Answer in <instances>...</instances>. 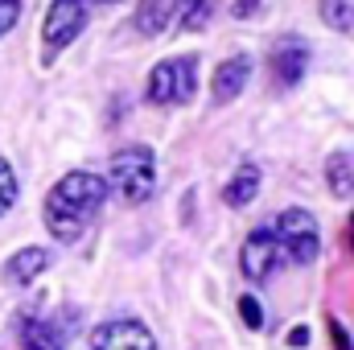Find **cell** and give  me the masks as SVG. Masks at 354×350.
I'll use <instances>...</instances> for the list:
<instances>
[{"instance_id":"cell-1","label":"cell","mask_w":354,"mask_h":350,"mask_svg":"<svg viewBox=\"0 0 354 350\" xmlns=\"http://www.w3.org/2000/svg\"><path fill=\"white\" fill-rule=\"evenodd\" d=\"M107 177L87 174V169H75L66 174L50 194H46V227L58 243H75L83 231L91 227V219L99 214V206L107 202Z\"/></svg>"},{"instance_id":"cell-2","label":"cell","mask_w":354,"mask_h":350,"mask_svg":"<svg viewBox=\"0 0 354 350\" xmlns=\"http://www.w3.org/2000/svg\"><path fill=\"white\" fill-rule=\"evenodd\" d=\"M111 185L128 206H140L157 190V161L145 145H128L111 153Z\"/></svg>"},{"instance_id":"cell-3","label":"cell","mask_w":354,"mask_h":350,"mask_svg":"<svg viewBox=\"0 0 354 350\" xmlns=\"http://www.w3.org/2000/svg\"><path fill=\"white\" fill-rule=\"evenodd\" d=\"M198 87V62L189 54L165 58L149 71V103H189Z\"/></svg>"},{"instance_id":"cell-4","label":"cell","mask_w":354,"mask_h":350,"mask_svg":"<svg viewBox=\"0 0 354 350\" xmlns=\"http://www.w3.org/2000/svg\"><path fill=\"white\" fill-rule=\"evenodd\" d=\"M272 235H276L280 252H284L292 264H313V260H317L322 235H317V223H313V214H309V210H301V206L284 210V214L276 219V231H272Z\"/></svg>"},{"instance_id":"cell-5","label":"cell","mask_w":354,"mask_h":350,"mask_svg":"<svg viewBox=\"0 0 354 350\" xmlns=\"http://www.w3.org/2000/svg\"><path fill=\"white\" fill-rule=\"evenodd\" d=\"M87 29V4L83 0H54L41 25V46H46V62H54L79 33Z\"/></svg>"},{"instance_id":"cell-6","label":"cell","mask_w":354,"mask_h":350,"mask_svg":"<svg viewBox=\"0 0 354 350\" xmlns=\"http://www.w3.org/2000/svg\"><path fill=\"white\" fill-rule=\"evenodd\" d=\"M91 350H157V342H153L149 326H140L132 317H115L91 334Z\"/></svg>"},{"instance_id":"cell-7","label":"cell","mask_w":354,"mask_h":350,"mask_svg":"<svg viewBox=\"0 0 354 350\" xmlns=\"http://www.w3.org/2000/svg\"><path fill=\"white\" fill-rule=\"evenodd\" d=\"M268 71H272V83H276V87H284V91L297 87V83L305 79V71H309V46L297 42V37L276 42L272 54H268Z\"/></svg>"},{"instance_id":"cell-8","label":"cell","mask_w":354,"mask_h":350,"mask_svg":"<svg viewBox=\"0 0 354 350\" xmlns=\"http://www.w3.org/2000/svg\"><path fill=\"white\" fill-rule=\"evenodd\" d=\"M239 264H243V276L248 280H268L272 272H276V264H280V243H276V235L272 231H252L248 239H243V256H239Z\"/></svg>"},{"instance_id":"cell-9","label":"cell","mask_w":354,"mask_h":350,"mask_svg":"<svg viewBox=\"0 0 354 350\" xmlns=\"http://www.w3.org/2000/svg\"><path fill=\"white\" fill-rule=\"evenodd\" d=\"M248 79H252V58H248V54H235V58L218 62V71H214V79H210L214 103H231L239 91L248 87Z\"/></svg>"},{"instance_id":"cell-10","label":"cell","mask_w":354,"mask_h":350,"mask_svg":"<svg viewBox=\"0 0 354 350\" xmlns=\"http://www.w3.org/2000/svg\"><path fill=\"white\" fill-rule=\"evenodd\" d=\"M50 268V252L46 248H21L12 260H8V280H17V284H33L41 272Z\"/></svg>"},{"instance_id":"cell-11","label":"cell","mask_w":354,"mask_h":350,"mask_svg":"<svg viewBox=\"0 0 354 350\" xmlns=\"http://www.w3.org/2000/svg\"><path fill=\"white\" fill-rule=\"evenodd\" d=\"M256 194H260V169H256V165L235 169V177H231V181H227V190H223L227 206H252V202H256Z\"/></svg>"},{"instance_id":"cell-12","label":"cell","mask_w":354,"mask_h":350,"mask_svg":"<svg viewBox=\"0 0 354 350\" xmlns=\"http://www.w3.org/2000/svg\"><path fill=\"white\" fill-rule=\"evenodd\" d=\"M210 0H174V12H169V21H174L181 33H198V29H206V21H210Z\"/></svg>"},{"instance_id":"cell-13","label":"cell","mask_w":354,"mask_h":350,"mask_svg":"<svg viewBox=\"0 0 354 350\" xmlns=\"http://www.w3.org/2000/svg\"><path fill=\"white\" fill-rule=\"evenodd\" d=\"M21 342H25V350H66L62 338H58V330L50 322H37V317H29L21 326Z\"/></svg>"},{"instance_id":"cell-14","label":"cell","mask_w":354,"mask_h":350,"mask_svg":"<svg viewBox=\"0 0 354 350\" xmlns=\"http://www.w3.org/2000/svg\"><path fill=\"white\" fill-rule=\"evenodd\" d=\"M165 21H169V12H165L161 0H145V4L136 8V17H132V25H136L145 37H157V33L165 29Z\"/></svg>"},{"instance_id":"cell-15","label":"cell","mask_w":354,"mask_h":350,"mask_svg":"<svg viewBox=\"0 0 354 350\" xmlns=\"http://www.w3.org/2000/svg\"><path fill=\"white\" fill-rule=\"evenodd\" d=\"M330 190H334L338 198L354 190V157L351 153H334V157H330Z\"/></svg>"},{"instance_id":"cell-16","label":"cell","mask_w":354,"mask_h":350,"mask_svg":"<svg viewBox=\"0 0 354 350\" xmlns=\"http://www.w3.org/2000/svg\"><path fill=\"white\" fill-rule=\"evenodd\" d=\"M322 21L330 29H354V4L351 0H322Z\"/></svg>"},{"instance_id":"cell-17","label":"cell","mask_w":354,"mask_h":350,"mask_svg":"<svg viewBox=\"0 0 354 350\" xmlns=\"http://www.w3.org/2000/svg\"><path fill=\"white\" fill-rule=\"evenodd\" d=\"M12 202H17V174H12V165L0 157V214L12 210Z\"/></svg>"},{"instance_id":"cell-18","label":"cell","mask_w":354,"mask_h":350,"mask_svg":"<svg viewBox=\"0 0 354 350\" xmlns=\"http://www.w3.org/2000/svg\"><path fill=\"white\" fill-rule=\"evenodd\" d=\"M239 317H243V326H248V330H260V326H264L260 301H256V297H239Z\"/></svg>"},{"instance_id":"cell-19","label":"cell","mask_w":354,"mask_h":350,"mask_svg":"<svg viewBox=\"0 0 354 350\" xmlns=\"http://www.w3.org/2000/svg\"><path fill=\"white\" fill-rule=\"evenodd\" d=\"M21 17V0H0V33H8Z\"/></svg>"},{"instance_id":"cell-20","label":"cell","mask_w":354,"mask_h":350,"mask_svg":"<svg viewBox=\"0 0 354 350\" xmlns=\"http://www.w3.org/2000/svg\"><path fill=\"white\" fill-rule=\"evenodd\" d=\"M330 338H334V350H354L351 334H346V330H342V326H338L334 317H330Z\"/></svg>"},{"instance_id":"cell-21","label":"cell","mask_w":354,"mask_h":350,"mask_svg":"<svg viewBox=\"0 0 354 350\" xmlns=\"http://www.w3.org/2000/svg\"><path fill=\"white\" fill-rule=\"evenodd\" d=\"M288 347H309V326H292L288 330Z\"/></svg>"},{"instance_id":"cell-22","label":"cell","mask_w":354,"mask_h":350,"mask_svg":"<svg viewBox=\"0 0 354 350\" xmlns=\"http://www.w3.org/2000/svg\"><path fill=\"white\" fill-rule=\"evenodd\" d=\"M260 12V0H235V17H256Z\"/></svg>"},{"instance_id":"cell-23","label":"cell","mask_w":354,"mask_h":350,"mask_svg":"<svg viewBox=\"0 0 354 350\" xmlns=\"http://www.w3.org/2000/svg\"><path fill=\"white\" fill-rule=\"evenodd\" d=\"M351 252H354V231H351Z\"/></svg>"},{"instance_id":"cell-24","label":"cell","mask_w":354,"mask_h":350,"mask_svg":"<svg viewBox=\"0 0 354 350\" xmlns=\"http://www.w3.org/2000/svg\"><path fill=\"white\" fill-rule=\"evenodd\" d=\"M103 4H115V0H103Z\"/></svg>"}]
</instances>
